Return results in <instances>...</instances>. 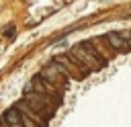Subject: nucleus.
Returning <instances> with one entry per match:
<instances>
[{
	"mask_svg": "<svg viewBox=\"0 0 131 127\" xmlns=\"http://www.w3.org/2000/svg\"><path fill=\"white\" fill-rule=\"evenodd\" d=\"M41 76H43L49 84H53V86H66V84H68V76H70V72H68L66 68H61L59 61L55 59L53 64H49V66L41 72Z\"/></svg>",
	"mask_w": 131,
	"mask_h": 127,
	"instance_id": "f257e3e1",
	"label": "nucleus"
},
{
	"mask_svg": "<svg viewBox=\"0 0 131 127\" xmlns=\"http://www.w3.org/2000/svg\"><path fill=\"white\" fill-rule=\"evenodd\" d=\"M106 41H108V45H111L117 53H125V51H129V45H127L125 37L119 35V33H106Z\"/></svg>",
	"mask_w": 131,
	"mask_h": 127,
	"instance_id": "f03ea898",
	"label": "nucleus"
},
{
	"mask_svg": "<svg viewBox=\"0 0 131 127\" xmlns=\"http://www.w3.org/2000/svg\"><path fill=\"white\" fill-rule=\"evenodd\" d=\"M23 121H20V111L14 107V109H8L4 113V127H20Z\"/></svg>",
	"mask_w": 131,
	"mask_h": 127,
	"instance_id": "7ed1b4c3",
	"label": "nucleus"
}]
</instances>
